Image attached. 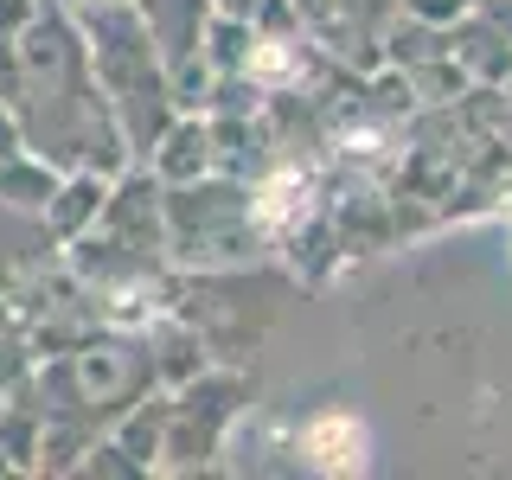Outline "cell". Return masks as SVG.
Instances as JSON below:
<instances>
[]
</instances>
